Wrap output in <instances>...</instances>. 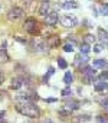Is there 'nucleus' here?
<instances>
[{"instance_id":"3","label":"nucleus","mask_w":108,"mask_h":123,"mask_svg":"<svg viewBox=\"0 0 108 123\" xmlns=\"http://www.w3.org/2000/svg\"><path fill=\"white\" fill-rule=\"evenodd\" d=\"M23 15V9L19 6H13L9 12H7V19L9 20H17L19 18H22Z\"/></svg>"},{"instance_id":"26","label":"nucleus","mask_w":108,"mask_h":123,"mask_svg":"<svg viewBox=\"0 0 108 123\" xmlns=\"http://www.w3.org/2000/svg\"><path fill=\"white\" fill-rule=\"evenodd\" d=\"M15 39H16V41H19L20 43H26V39H23V38H19V36H15Z\"/></svg>"},{"instance_id":"22","label":"nucleus","mask_w":108,"mask_h":123,"mask_svg":"<svg viewBox=\"0 0 108 123\" xmlns=\"http://www.w3.org/2000/svg\"><path fill=\"white\" fill-rule=\"evenodd\" d=\"M61 94H62L64 97H66V96H71V94H72V90H71L69 87H66V88H64V90H62V93H61Z\"/></svg>"},{"instance_id":"5","label":"nucleus","mask_w":108,"mask_h":123,"mask_svg":"<svg viewBox=\"0 0 108 123\" xmlns=\"http://www.w3.org/2000/svg\"><path fill=\"white\" fill-rule=\"evenodd\" d=\"M58 20H59V16H58L56 12H49V13L45 16V22H46V25H55Z\"/></svg>"},{"instance_id":"11","label":"nucleus","mask_w":108,"mask_h":123,"mask_svg":"<svg viewBox=\"0 0 108 123\" xmlns=\"http://www.w3.org/2000/svg\"><path fill=\"white\" fill-rule=\"evenodd\" d=\"M46 43H48V46H50V48L58 46V45H59V36H56V35L49 36V38H48V41H46Z\"/></svg>"},{"instance_id":"7","label":"nucleus","mask_w":108,"mask_h":123,"mask_svg":"<svg viewBox=\"0 0 108 123\" xmlns=\"http://www.w3.org/2000/svg\"><path fill=\"white\" fill-rule=\"evenodd\" d=\"M95 70H97V68H94V67H89V65H84V67L81 68L82 77H91V78H94V77H95Z\"/></svg>"},{"instance_id":"14","label":"nucleus","mask_w":108,"mask_h":123,"mask_svg":"<svg viewBox=\"0 0 108 123\" xmlns=\"http://www.w3.org/2000/svg\"><path fill=\"white\" fill-rule=\"evenodd\" d=\"M92 67L94 68H105L107 62H105V59H95L94 62H92Z\"/></svg>"},{"instance_id":"12","label":"nucleus","mask_w":108,"mask_h":123,"mask_svg":"<svg viewBox=\"0 0 108 123\" xmlns=\"http://www.w3.org/2000/svg\"><path fill=\"white\" fill-rule=\"evenodd\" d=\"M39 13L42 16H46L49 13V2H42V5L39 7Z\"/></svg>"},{"instance_id":"4","label":"nucleus","mask_w":108,"mask_h":123,"mask_svg":"<svg viewBox=\"0 0 108 123\" xmlns=\"http://www.w3.org/2000/svg\"><path fill=\"white\" fill-rule=\"evenodd\" d=\"M25 29L29 32V33H38V23L33 18H29L26 22H25Z\"/></svg>"},{"instance_id":"20","label":"nucleus","mask_w":108,"mask_h":123,"mask_svg":"<svg viewBox=\"0 0 108 123\" xmlns=\"http://www.w3.org/2000/svg\"><path fill=\"white\" fill-rule=\"evenodd\" d=\"M101 13L105 15V16H108V3H104V5L101 6Z\"/></svg>"},{"instance_id":"15","label":"nucleus","mask_w":108,"mask_h":123,"mask_svg":"<svg viewBox=\"0 0 108 123\" xmlns=\"http://www.w3.org/2000/svg\"><path fill=\"white\" fill-rule=\"evenodd\" d=\"M95 41H97V38L92 33H86L84 36V42H86V43H95Z\"/></svg>"},{"instance_id":"10","label":"nucleus","mask_w":108,"mask_h":123,"mask_svg":"<svg viewBox=\"0 0 108 123\" xmlns=\"http://www.w3.org/2000/svg\"><path fill=\"white\" fill-rule=\"evenodd\" d=\"M98 38H99L101 43L108 45V32H107V31H104L102 28H99V29H98Z\"/></svg>"},{"instance_id":"23","label":"nucleus","mask_w":108,"mask_h":123,"mask_svg":"<svg viewBox=\"0 0 108 123\" xmlns=\"http://www.w3.org/2000/svg\"><path fill=\"white\" fill-rule=\"evenodd\" d=\"M64 51H65V52H72V51H74V45H71V43H66V45L64 46Z\"/></svg>"},{"instance_id":"25","label":"nucleus","mask_w":108,"mask_h":123,"mask_svg":"<svg viewBox=\"0 0 108 123\" xmlns=\"http://www.w3.org/2000/svg\"><path fill=\"white\" fill-rule=\"evenodd\" d=\"M99 78H101V80L108 81V71H102V73H101V75H99Z\"/></svg>"},{"instance_id":"16","label":"nucleus","mask_w":108,"mask_h":123,"mask_svg":"<svg viewBox=\"0 0 108 123\" xmlns=\"http://www.w3.org/2000/svg\"><path fill=\"white\" fill-rule=\"evenodd\" d=\"M79 51H81L82 54H89V51H91V43H86V42H84V43L79 46Z\"/></svg>"},{"instance_id":"17","label":"nucleus","mask_w":108,"mask_h":123,"mask_svg":"<svg viewBox=\"0 0 108 123\" xmlns=\"http://www.w3.org/2000/svg\"><path fill=\"white\" fill-rule=\"evenodd\" d=\"M64 81H65V84H71V83L74 81V75H72V73H71V71H66V73H65Z\"/></svg>"},{"instance_id":"8","label":"nucleus","mask_w":108,"mask_h":123,"mask_svg":"<svg viewBox=\"0 0 108 123\" xmlns=\"http://www.w3.org/2000/svg\"><path fill=\"white\" fill-rule=\"evenodd\" d=\"M89 61V58H88V55L86 54H78V55H75V59H74V64L75 65H82V64H85V62H88Z\"/></svg>"},{"instance_id":"18","label":"nucleus","mask_w":108,"mask_h":123,"mask_svg":"<svg viewBox=\"0 0 108 123\" xmlns=\"http://www.w3.org/2000/svg\"><path fill=\"white\" fill-rule=\"evenodd\" d=\"M99 104H101L102 109H105V110L108 111V97H102V98L99 100Z\"/></svg>"},{"instance_id":"6","label":"nucleus","mask_w":108,"mask_h":123,"mask_svg":"<svg viewBox=\"0 0 108 123\" xmlns=\"http://www.w3.org/2000/svg\"><path fill=\"white\" fill-rule=\"evenodd\" d=\"M64 109H66V110H69V111L78 110V109H79V101H76V100H74V98L66 100L65 104H64Z\"/></svg>"},{"instance_id":"33","label":"nucleus","mask_w":108,"mask_h":123,"mask_svg":"<svg viewBox=\"0 0 108 123\" xmlns=\"http://www.w3.org/2000/svg\"><path fill=\"white\" fill-rule=\"evenodd\" d=\"M23 123H29V122H23Z\"/></svg>"},{"instance_id":"2","label":"nucleus","mask_w":108,"mask_h":123,"mask_svg":"<svg viewBox=\"0 0 108 123\" xmlns=\"http://www.w3.org/2000/svg\"><path fill=\"white\" fill-rule=\"evenodd\" d=\"M61 23H62L65 28H74V26L78 23V19H76V16H74V15H62V16H61Z\"/></svg>"},{"instance_id":"28","label":"nucleus","mask_w":108,"mask_h":123,"mask_svg":"<svg viewBox=\"0 0 108 123\" xmlns=\"http://www.w3.org/2000/svg\"><path fill=\"white\" fill-rule=\"evenodd\" d=\"M6 58V52H5V49H2V48H0V58Z\"/></svg>"},{"instance_id":"24","label":"nucleus","mask_w":108,"mask_h":123,"mask_svg":"<svg viewBox=\"0 0 108 123\" xmlns=\"http://www.w3.org/2000/svg\"><path fill=\"white\" fill-rule=\"evenodd\" d=\"M97 123H108V119H105L104 116H98L97 117Z\"/></svg>"},{"instance_id":"32","label":"nucleus","mask_w":108,"mask_h":123,"mask_svg":"<svg viewBox=\"0 0 108 123\" xmlns=\"http://www.w3.org/2000/svg\"><path fill=\"white\" fill-rule=\"evenodd\" d=\"M0 123H7V122H6V120H3V119H2V120H0Z\"/></svg>"},{"instance_id":"31","label":"nucleus","mask_w":108,"mask_h":123,"mask_svg":"<svg viewBox=\"0 0 108 123\" xmlns=\"http://www.w3.org/2000/svg\"><path fill=\"white\" fill-rule=\"evenodd\" d=\"M42 123H52V120L50 119H45V120H42Z\"/></svg>"},{"instance_id":"13","label":"nucleus","mask_w":108,"mask_h":123,"mask_svg":"<svg viewBox=\"0 0 108 123\" xmlns=\"http://www.w3.org/2000/svg\"><path fill=\"white\" fill-rule=\"evenodd\" d=\"M61 6H62V9H76L78 7V3L74 2V0H69V2H64Z\"/></svg>"},{"instance_id":"29","label":"nucleus","mask_w":108,"mask_h":123,"mask_svg":"<svg viewBox=\"0 0 108 123\" xmlns=\"http://www.w3.org/2000/svg\"><path fill=\"white\" fill-rule=\"evenodd\" d=\"M5 114H6V111H5V110L0 111V119H3V117H5Z\"/></svg>"},{"instance_id":"19","label":"nucleus","mask_w":108,"mask_h":123,"mask_svg":"<svg viewBox=\"0 0 108 123\" xmlns=\"http://www.w3.org/2000/svg\"><path fill=\"white\" fill-rule=\"evenodd\" d=\"M58 65H59V68H62V70H65V68L68 67L66 61H65L64 58H58Z\"/></svg>"},{"instance_id":"9","label":"nucleus","mask_w":108,"mask_h":123,"mask_svg":"<svg viewBox=\"0 0 108 123\" xmlns=\"http://www.w3.org/2000/svg\"><path fill=\"white\" fill-rule=\"evenodd\" d=\"M23 84H25V83H23L22 77H15V78H12V83H10V88H12V90H20Z\"/></svg>"},{"instance_id":"1","label":"nucleus","mask_w":108,"mask_h":123,"mask_svg":"<svg viewBox=\"0 0 108 123\" xmlns=\"http://www.w3.org/2000/svg\"><path fill=\"white\" fill-rule=\"evenodd\" d=\"M16 110H17L20 114L27 116V117H30V119H36V117H39V114H40V111H39L38 106H36V104H33L32 101L16 103Z\"/></svg>"},{"instance_id":"30","label":"nucleus","mask_w":108,"mask_h":123,"mask_svg":"<svg viewBox=\"0 0 108 123\" xmlns=\"http://www.w3.org/2000/svg\"><path fill=\"white\" fill-rule=\"evenodd\" d=\"M3 80H5V75H3L2 73H0V84H2V83H3Z\"/></svg>"},{"instance_id":"21","label":"nucleus","mask_w":108,"mask_h":123,"mask_svg":"<svg viewBox=\"0 0 108 123\" xmlns=\"http://www.w3.org/2000/svg\"><path fill=\"white\" fill-rule=\"evenodd\" d=\"M104 46H105L104 43H98V45H94V52H97V54H98V52H101Z\"/></svg>"},{"instance_id":"27","label":"nucleus","mask_w":108,"mask_h":123,"mask_svg":"<svg viewBox=\"0 0 108 123\" xmlns=\"http://www.w3.org/2000/svg\"><path fill=\"white\" fill-rule=\"evenodd\" d=\"M45 101H48V103H53V101H56V98H55V97H49V98H45Z\"/></svg>"}]
</instances>
